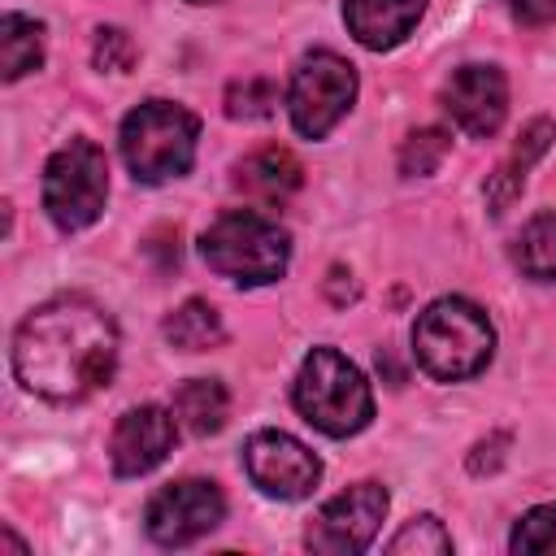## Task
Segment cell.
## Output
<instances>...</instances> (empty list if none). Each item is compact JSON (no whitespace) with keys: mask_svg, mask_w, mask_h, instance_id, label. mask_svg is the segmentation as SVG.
<instances>
[{"mask_svg":"<svg viewBox=\"0 0 556 556\" xmlns=\"http://www.w3.org/2000/svg\"><path fill=\"white\" fill-rule=\"evenodd\" d=\"M117 369V321L87 295L35 304L13 334L17 382L52 404H78L109 387Z\"/></svg>","mask_w":556,"mask_h":556,"instance_id":"1","label":"cell"},{"mask_svg":"<svg viewBox=\"0 0 556 556\" xmlns=\"http://www.w3.org/2000/svg\"><path fill=\"white\" fill-rule=\"evenodd\" d=\"M413 356L417 365L439 378V382H465L482 374L495 356V326L491 317L465 300V295H443L426 304L413 321Z\"/></svg>","mask_w":556,"mask_h":556,"instance_id":"2","label":"cell"},{"mask_svg":"<svg viewBox=\"0 0 556 556\" xmlns=\"http://www.w3.org/2000/svg\"><path fill=\"white\" fill-rule=\"evenodd\" d=\"M291 400L300 417L330 439H348L374 421V391L365 374L334 348H313L304 356Z\"/></svg>","mask_w":556,"mask_h":556,"instance_id":"3","label":"cell"},{"mask_svg":"<svg viewBox=\"0 0 556 556\" xmlns=\"http://www.w3.org/2000/svg\"><path fill=\"white\" fill-rule=\"evenodd\" d=\"M200 117L174 100H143L122 117V161L135 174V182H169L182 178L195 161Z\"/></svg>","mask_w":556,"mask_h":556,"instance_id":"4","label":"cell"},{"mask_svg":"<svg viewBox=\"0 0 556 556\" xmlns=\"http://www.w3.org/2000/svg\"><path fill=\"white\" fill-rule=\"evenodd\" d=\"M200 256L213 274L239 287H265L287 274L291 239L261 208H230L200 235Z\"/></svg>","mask_w":556,"mask_h":556,"instance_id":"5","label":"cell"},{"mask_svg":"<svg viewBox=\"0 0 556 556\" xmlns=\"http://www.w3.org/2000/svg\"><path fill=\"white\" fill-rule=\"evenodd\" d=\"M109 200V161L91 139H70L43 165V208L56 230H87Z\"/></svg>","mask_w":556,"mask_h":556,"instance_id":"6","label":"cell"},{"mask_svg":"<svg viewBox=\"0 0 556 556\" xmlns=\"http://www.w3.org/2000/svg\"><path fill=\"white\" fill-rule=\"evenodd\" d=\"M356 100V65L339 52H308L287 83V113L304 139H326Z\"/></svg>","mask_w":556,"mask_h":556,"instance_id":"7","label":"cell"},{"mask_svg":"<svg viewBox=\"0 0 556 556\" xmlns=\"http://www.w3.org/2000/svg\"><path fill=\"white\" fill-rule=\"evenodd\" d=\"M387 486L378 482H356L348 491H339L334 500H326L308 530H304V547L308 552H321V556H356L374 543L382 517H387Z\"/></svg>","mask_w":556,"mask_h":556,"instance_id":"8","label":"cell"},{"mask_svg":"<svg viewBox=\"0 0 556 556\" xmlns=\"http://www.w3.org/2000/svg\"><path fill=\"white\" fill-rule=\"evenodd\" d=\"M222 517H226V495L208 478H178L161 486L143 508L148 539L161 547H187L208 530H217Z\"/></svg>","mask_w":556,"mask_h":556,"instance_id":"9","label":"cell"},{"mask_svg":"<svg viewBox=\"0 0 556 556\" xmlns=\"http://www.w3.org/2000/svg\"><path fill=\"white\" fill-rule=\"evenodd\" d=\"M243 469L269 500H304L321 482V460L287 430H256L243 447Z\"/></svg>","mask_w":556,"mask_h":556,"instance_id":"10","label":"cell"},{"mask_svg":"<svg viewBox=\"0 0 556 556\" xmlns=\"http://www.w3.org/2000/svg\"><path fill=\"white\" fill-rule=\"evenodd\" d=\"M174 439H178V417H174V408H161V404L126 408V413L117 417V426H113V439H109L113 473H117V478L152 473V469L174 452Z\"/></svg>","mask_w":556,"mask_h":556,"instance_id":"11","label":"cell"},{"mask_svg":"<svg viewBox=\"0 0 556 556\" xmlns=\"http://www.w3.org/2000/svg\"><path fill=\"white\" fill-rule=\"evenodd\" d=\"M443 109L469 139H491L508 117V78L495 65H460L443 83Z\"/></svg>","mask_w":556,"mask_h":556,"instance_id":"12","label":"cell"},{"mask_svg":"<svg viewBox=\"0 0 556 556\" xmlns=\"http://www.w3.org/2000/svg\"><path fill=\"white\" fill-rule=\"evenodd\" d=\"M421 13H426V0H343L348 35L369 52H387L404 43L421 22Z\"/></svg>","mask_w":556,"mask_h":556,"instance_id":"13","label":"cell"},{"mask_svg":"<svg viewBox=\"0 0 556 556\" xmlns=\"http://www.w3.org/2000/svg\"><path fill=\"white\" fill-rule=\"evenodd\" d=\"M300 182H304V165L287 148H256L235 165V187L261 208L287 204L300 191Z\"/></svg>","mask_w":556,"mask_h":556,"instance_id":"14","label":"cell"},{"mask_svg":"<svg viewBox=\"0 0 556 556\" xmlns=\"http://www.w3.org/2000/svg\"><path fill=\"white\" fill-rule=\"evenodd\" d=\"M552 139H556V122H552V117H534V122L517 135L513 152H508V156L495 165V174L486 178V208H491V213H504V208L521 195L530 165L552 148Z\"/></svg>","mask_w":556,"mask_h":556,"instance_id":"15","label":"cell"},{"mask_svg":"<svg viewBox=\"0 0 556 556\" xmlns=\"http://www.w3.org/2000/svg\"><path fill=\"white\" fill-rule=\"evenodd\" d=\"M226 413H230V395L217 378H187L174 391V417L191 434H217L226 426Z\"/></svg>","mask_w":556,"mask_h":556,"instance_id":"16","label":"cell"},{"mask_svg":"<svg viewBox=\"0 0 556 556\" xmlns=\"http://www.w3.org/2000/svg\"><path fill=\"white\" fill-rule=\"evenodd\" d=\"M43 65V26L22 13L0 17V78L17 83L22 74Z\"/></svg>","mask_w":556,"mask_h":556,"instance_id":"17","label":"cell"},{"mask_svg":"<svg viewBox=\"0 0 556 556\" xmlns=\"http://www.w3.org/2000/svg\"><path fill=\"white\" fill-rule=\"evenodd\" d=\"M161 330H165L169 348H178V352H208V348H222V339H226V326L208 300H182L165 317Z\"/></svg>","mask_w":556,"mask_h":556,"instance_id":"18","label":"cell"},{"mask_svg":"<svg viewBox=\"0 0 556 556\" xmlns=\"http://www.w3.org/2000/svg\"><path fill=\"white\" fill-rule=\"evenodd\" d=\"M513 261L526 278L556 282V208H543L521 226V235L513 243Z\"/></svg>","mask_w":556,"mask_h":556,"instance_id":"19","label":"cell"},{"mask_svg":"<svg viewBox=\"0 0 556 556\" xmlns=\"http://www.w3.org/2000/svg\"><path fill=\"white\" fill-rule=\"evenodd\" d=\"M387 552H391V556H447V552H452V534L443 530L439 517L421 513V517L404 521V526L387 539Z\"/></svg>","mask_w":556,"mask_h":556,"instance_id":"20","label":"cell"},{"mask_svg":"<svg viewBox=\"0 0 556 556\" xmlns=\"http://www.w3.org/2000/svg\"><path fill=\"white\" fill-rule=\"evenodd\" d=\"M508 552H513V556H556V500L530 508V513L513 526Z\"/></svg>","mask_w":556,"mask_h":556,"instance_id":"21","label":"cell"},{"mask_svg":"<svg viewBox=\"0 0 556 556\" xmlns=\"http://www.w3.org/2000/svg\"><path fill=\"white\" fill-rule=\"evenodd\" d=\"M447 148H452V135H447V130H439V126H421V130H413V135L400 143V174H408V178H426V174H434V169L443 165Z\"/></svg>","mask_w":556,"mask_h":556,"instance_id":"22","label":"cell"},{"mask_svg":"<svg viewBox=\"0 0 556 556\" xmlns=\"http://www.w3.org/2000/svg\"><path fill=\"white\" fill-rule=\"evenodd\" d=\"M274 104H278V87L269 78L252 74V78H235L226 87V117H235V122H261L274 113Z\"/></svg>","mask_w":556,"mask_h":556,"instance_id":"23","label":"cell"},{"mask_svg":"<svg viewBox=\"0 0 556 556\" xmlns=\"http://www.w3.org/2000/svg\"><path fill=\"white\" fill-rule=\"evenodd\" d=\"M91 61H96V70H104V74H130V65H135V39H130L122 26H100V30H96Z\"/></svg>","mask_w":556,"mask_h":556,"instance_id":"24","label":"cell"},{"mask_svg":"<svg viewBox=\"0 0 556 556\" xmlns=\"http://www.w3.org/2000/svg\"><path fill=\"white\" fill-rule=\"evenodd\" d=\"M513 17L521 26H552L556 22V0H513Z\"/></svg>","mask_w":556,"mask_h":556,"instance_id":"25","label":"cell"},{"mask_svg":"<svg viewBox=\"0 0 556 556\" xmlns=\"http://www.w3.org/2000/svg\"><path fill=\"white\" fill-rule=\"evenodd\" d=\"M0 543H4L9 552H17V556H26V543H22V539H17L13 530H4V534H0Z\"/></svg>","mask_w":556,"mask_h":556,"instance_id":"26","label":"cell"},{"mask_svg":"<svg viewBox=\"0 0 556 556\" xmlns=\"http://www.w3.org/2000/svg\"><path fill=\"white\" fill-rule=\"evenodd\" d=\"M187 4H208V0H187Z\"/></svg>","mask_w":556,"mask_h":556,"instance_id":"27","label":"cell"}]
</instances>
